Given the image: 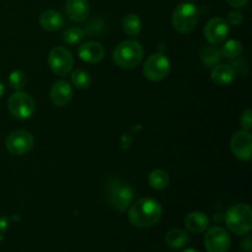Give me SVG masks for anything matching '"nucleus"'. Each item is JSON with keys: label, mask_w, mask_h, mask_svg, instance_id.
<instances>
[{"label": "nucleus", "mask_w": 252, "mask_h": 252, "mask_svg": "<svg viewBox=\"0 0 252 252\" xmlns=\"http://www.w3.org/2000/svg\"><path fill=\"white\" fill-rule=\"evenodd\" d=\"M161 204L154 198H140L129 206L128 219L137 228H150L160 220Z\"/></svg>", "instance_id": "obj_1"}, {"label": "nucleus", "mask_w": 252, "mask_h": 252, "mask_svg": "<svg viewBox=\"0 0 252 252\" xmlns=\"http://www.w3.org/2000/svg\"><path fill=\"white\" fill-rule=\"evenodd\" d=\"M225 223L235 235L245 236L252 229V209L249 204L239 203L230 207L225 214Z\"/></svg>", "instance_id": "obj_2"}, {"label": "nucleus", "mask_w": 252, "mask_h": 252, "mask_svg": "<svg viewBox=\"0 0 252 252\" xmlns=\"http://www.w3.org/2000/svg\"><path fill=\"white\" fill-rule=\"evenodd\" d=\"M144 56V49L139 42L134 39L121 42L113 51V62L125 69L135 68L140 64Z\"/></svg>", "instance_id": "obj_3"}, {"label": "nucleus", "mask_w": 252, "mask_h": 252, "mask_svg": "<svg viewBox=\"0 0 252 252\" xmlns=\"http://www.w3.org/2000/svg\"><path fill=\"white\" fill-rule=\"evenodd\" d=\"M198 9L191 2H182L177 5L171 16L172 26L179 33H189L193 31L198 24Z\"/></svg>", "instance_id": "obj_4"}, {"label": "nucleus", "mask_w": 252, "mask_h": 252, "mask_svg": "<svg viewBox=\"0 0 252 252\" xmlns=\"http://www.w3.org/2000/svg\"><path fill=\"white\" fill-rule=\"evenodd\" d=\"M111 208L117 212H125L129 208L133 202V189L129 185L121 180L115 179L107 184V194H106Z\"/></svg>", "instance_id": "obj_5"}, {"label": "nucleus", "mask_w": 252, "mask_h": 252, "mask_svg": "<svg viewBox=\"0 0 252 252\" xmlns=\"http://www.w3.org/2000/svg\"><path fill=\"white\" fill-rule=\"evenodd\" d=\"M171 70V63L166 56L155 53L148 57L143 66V74L150 81H161L166 78Z\"/></svg>", "instance_id": "obj_6"}, {"label": "nucleus", "mask_w": 252, "mask_h": 252, "mask_svg": "<svg viewBox=\"0 0 252 252\" xmlns=\"http://www.w3.org/2000/svg\"><path fill=\"white\" fill-rule=\"evenodd\" d=\"M9 111L17 120H27L36 111V102L32 96L27 93L16 91L9 98Z\"/></svg>", "instance_id": "obj_7"}, {"label": "nucleus", "mask_w": 252, "mask_h": 252, "mask_svg": "<svg viewBox=\"0 0 252 252\" xmlns=\"http://www.w3.org/2000/svg\"><path fill=\"white\" fill-rule=\"evenodd\" d=\"M48 65L56 75L65 76L73 69L74 58L65 47L57 46L49 52Z\"/></svg>", "instance_id": "obj_8"}, {"label": "nucleus", "mask_w": 252, "mask_h": 252, "mask_svg": "<svg viewBox=\"0 0 252 252\" xmlns=\"http://www.w3.org/2000/svg\"><path fill=\"white\" fill-rule=\"evenodd\" d=\"M34 139L32 134L27 130H15L10 133L5 140V147L7 152L16 157L27 154L33 148Z\"/></svg>", "instance_id": "obj_9"}, {"label": "nucleus", "mask_w": 252, "mask_h": 252, "mask_svg": "<svg viewBox=\"0 0 252 252\" xmlns=\"http://www.w3.org/2000/svg\"><path fill=\"white\" fill-rule=\"evenodd\" d=\"M204 245L208 252H228L231 245V238L225 229L213 226L204 236Z\"/></svg>", "instance_id": "obj_10"}, {"label": "nucleus", "mask_w": 252, "mask_h": 252, "mask_svg": "<svg viewBox=\"0 0 252 252\" xmlns=\"http://www.w3.org/2000/svg\"><path fill=\"white\" fill-rule=\"evenodd\" d=\"M230 149L233 154L243 161H250L252 158V137L249 130H239L231 137Z\"/></svg>", "instance_id": "obj_11"}, {"label": "nucleus", "mask_w": 252, "mask_h": 252, "mask_svg": "<svg viewBox=\"0 0 252 252\" xmlns=\"http://www.w3.org/2000/svg\"><path fill=\"white\" fill-rule=\"evenodd\" d=\"M229 34V24L221 17H213L204 27V37L212 44H219L225 41Z\"/></svg>", "instance_id": "obj_12"}, {"label": "nucleus", "mask_w": 252, "mask_h": 252, "mask_svg": "<svg viewBox=\"0 0 252 252\" xmlns=\"http://www.w3.org/2000/svg\"><path fill=\"white\" fill-rule=\"evenodd\" d=\"M78 56L86 63H98L105 57V48L98 42L89 41L79 47Z\"/></svg>", "instance_id": "obj_13"}, {"label": "nucleus", "mask_w": 252, "mask_h": 252, "mask_svg": "<svg viewBox=\"0 0 252 252\" xmlns=\"http://www.w3.org/2000/svg\"><path fill=\"white\" fill-rule=\"evenodd\" d=\"M73 97V88L65 80H59L54 83L51 90V100L58 107H63Z\"/></svg>", "instance_id": "obj_14"}, {"label": "nucleus", "mask_w": 252, "mask_h": 252, "mask_svg": "<svg viewBox=\"0 0 252 252\" xmlns=\"http://www.w3.org/2000/svg\"><path fill=\"white\" fill-rule=\"evenodd\" d=\"M65 11L73 21H85L90 14V5L88 0H66Z\"/></svg>", "instance_id": "obj_15"}, {"label": "nucleus", "mask_w": 252, "mask_h": 252, "mask_svg": "<svg viewBox=\"0 0 252 252\" xmlns=\"http://www.w3.org/2000/svg\"><path fill=\"white\" fill-rule=\"evenodd\" d=\"M209 224H211V220L208 216L202 212H192L185 218V226L187 230L193 234L204 233L209 228Z\"/></svg>", "instance_id": "obj_16"}, {"label": "nucleus", "mask_w": 252, "mask_h": 252, "mask_svg": "<svg viewBox=\"0 0 252 252\" xmlns=\"http://www.w3.org/2000/svg\"><path fill=\"white\" fill-rule=\"evenodd\" d=\"M211 79L214 84L219 86H226L235 79V70L228 64H217L212 68Z\"/></svg>", "instance_id": "obj_17"}, {"label": "nucleus", "mask_w": 252, "mask_h": 252, "mask_svg": "<svg viewBox=\"0 0 252 252\" xmlns=\"http://www.w3.org/2000/svg\"><path fill=\"white\" fill-rule=\"evenodd\" d=\"M64 24L63 16L56 10H46L39 16V25L46 31H57Z\"/></svg>", "instance_id": "obj_18"}, {"label": "nucleus", "mask_w": 252, "mask_h": 252, "mask_svg": "<svg viewBox=\"0 0 252 252\" xmlns=\"http://www.w3.org/2000/svg\"><path fill=\"white\" fill-rule=\"evenodd\" d=\"M165 243L171 249H182L189 243V236L182 229H171L165 236Z\"/></svg>", "instance_id": "obj_19"}, {"label": "nucleus", "mask_w": 252, "mask_h": 252, "mask_svg": "<svg viewBox=\"0 0 252 252\" xmlns=\"http://www.w3.org/2000/svg\"><path fill=\"white\" fill-rule=\"evenodd\" d=\"M148 181H149V185L152 189H158V191H162V189H165L169 186L170 177L165 170L155 169L149 174Z\"/></svg>", "instance_id": "obj_20"}, {"label": "nucleus", "mask_w": 252, "mask_h": 252, "mask_svg": "<svg viewBox=\"0 0 252 252\" xmlns=\"http://www.w3.org/2000/svg\"><path fill=\"white\" fill-rule=\"evenodd\" d=\"M221 59V53L217 47L207 46L201 52V62L207 69L213 68L214 65L219 64Z\"/></svg>", "instance_id": "obj_21"}, {"label": "nucleus", "mask_w": 252, "mask_h": 252, "mask_svg": "<svg viewBox=\"0 0 252 252\" xmlns=\"http://www.w3.org/2000/svg\"><path fill=\"white\" fill-rule=\"evenodd\" d=\"M122 27L123 31L126 32L129 36L135 37L140 33L143 27V22L140 20V17L135 14H128L127 16H125V19L122 20Z\"/></svg>", "instance_id": "obj_22"}, {"label": "nucleus", "mask_w": 252, "mask_h": 252, "mask_svg": "<svg viewBox=\"0 0 252 252\" xmlns=\"http://www.w3.org/2000/svg\"><path fill=\"white\" fill-rule=\"evenodd\" d=\"M221 57L228 59H235L243 53V44L236 39H229L224 43L223 48L220 49Z\"/></svg>", "instance_id": "obj_23"}, {"label": "nucleus", "mask_w": 252, "mask_h": 252, "mask_svg": "<svg viewBox=\"0 0 252 252\" xmlns=\"http://www.w3.org/2000/svg\"><path fill=\"white\" fill-rule=\"evenodd\" d=\"M71 84L75 86L76 89L80 90H85L91 85V76L88 71L83 70V69H75L71 73Z\"/></svg>", "instance_id": "obj_24"}, {"label": "nucleus", "mask_w": 252, "mask_h": 252, "mask_svg": "<svg viewBox=\"0 0 252 252\" xmlns=\"http://www.w3.org/2000/svg\"><path fill=\"white\" fill-rule=\"evenodd\" d=\"M85 33V30L79 29V27H71V29L65 30V32L63 33V41L69 46H73V44L79 43L84 38Z\"/></svg>", "instance_id": "obj_25"}, {"label": "nucleus", "mask_w": 252, "mask_h": 252, "mask_svg": "<svg viewBox=\"0 0 252 252\" xmlns=\"http://www.w3.org/2000/svg\"><path fill=\"white\" fill-rule=\"evenodd\" d=\"M9 85L15 90H21L26 85V75L21 70H14L9 75Z\"/></svg>", "instance_id": "obj_26"}, {"label": "nucleus", "mask_w": 252, "mask_h": 252, "mask_svg": "<svg viewBox=\"0 0 252 252\" xmlns=\"http://www.w3.org/2000/svg\"><path fill=\"white\" fill-rule=\"evenodd\" d=\"M240 123H241V127H243L244 130H249L252 128V112L251 110H246L244 111L243 115L240 117Z\"/></svg>", "instance_id": "obj_27"}, {"label": "nucleus", "mask_w": 252, "mask_h": 252, "mask_svg": "<svg viewBox=\"0 0 252 252\" xmlns=\"http://www.w3.org/2000/svg\"><path fill=\"white\" fill-rule=\"evenodd\" d=\"M244 21V15L240 11H230L228 14V24L233 25V26H238Z\"/></svg>", "instance_id": "obj_28"}, {"label": "nucleus", "mask_w": 252, "mask_h": 252, "mask_svg": "<svg viewBox=\"0 0 252 252\" xmlns=\"http://www.w3.org/2000/svg\"><path fill=\"white\" fill-rule=\"evenodd\" d=\"M7 226H9V219L6 217L0 216V241H2V239H4L7 231Z\"/></svg>", "instance_id": "obj_29"}, {"label": "nucleus", "mask_w": 252, "mask_h": 252, "mask_svg": "<svg viewBox=\"0 0 252 252\" xmlns=\"http://www.w3.org/2000/svg\"><path fill=\"white\" fill-rule=\"evenodd\" d=\"M226 2H228L230 6L236 7V9H241V7L248 5L249 0H226Z\"/></svg>", "instance_id": "obj_30"}, {"label": "nucleus", "mask_w": 252, "mask_h": 252, "mask_svg": "<svg viewBox=\"0 0 252 252\" xmlns=\"http://www.w3.org/2000/svg\"><path fill=\"white\" fill-rule=\"evenodd\" d=\"M241 249L246 252L251 251V239L250 238H246L245 241H243V243H241Z\"/></svg>", "instance_id": "obj_31"}, {"label": "nucleus", "mask_w": 252, "mask_h": 252, "mask_svg": "<svg viewBox=\"0 0 252 252\" xmlns=\"http://www.w3.org/2000/svg\"><path fill=\"white\" fill-rule=\"evenodd\" d=\"M4 94H5V85L1 83V81H0V97H2V96H4Z\"/></svg>", "instance_id": "obj_32"}, {"label": "nucleus", "mask_w": 252, "mask_h": 252, "mask_svg": "<svg viewBox=\"0 0 252 252\" xmlns=\"http://www.w3.org/2000/svg\"><path fill=\"white\" fill-rule=\"evenodd\" d=\"M181 252H199V251L196 250V249H186V250H184Z\"/></svg>", "instance_id": "obj_33"}, {"label": "nucleus", "mask_w": 252, "mask_h": 252, "mask_svg": "<svg viewBox=\"0 0 252 252\" xmlns=\"http://www.w3.org/2000/svg\"><path fill=\"white\" fill-rule=\"evenodd\" d=\"M189 1H196V0H189Z\"/></svg>", "instance_id": "obj_34"}]
</instances>
